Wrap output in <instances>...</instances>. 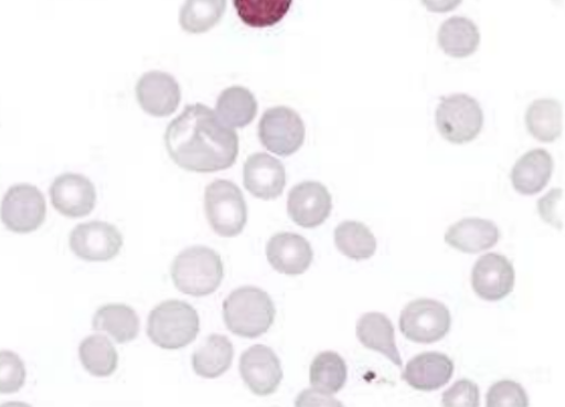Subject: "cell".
Here are the masks:
<instances>
[{"label":"cell","mask_w":565,"mask_h":407,"mask_svg":"<svg viewBox=\"0 0 565 407\" xmlns=\"http://www.w3.org/2000/svg\"><path fill=\"white\" fill-rule=\"evenodd\" d=\"M239 373L244 384L258 397L271 396L282 379V368L277 354L264 345H255L242 353Z\"/></svg>","instance_id":"8fae6325"},{"label":"cell","mask_w":565,"mask_h":407,"mask_svg":"<svg viewBox=\"0 0 565 407\" xmlns=\"http://www.w3.org/2000/svg\"><path fill=\"white\" fill-rule=\"evenodd\" d=\"M124 237L117 227L106 222L76 225L70 237V247L85 261H109L118 256Z\"/></svg>","instance_id":"30bf717a"},{"label":"cell","mask_w":565,"mask_h":407,"mask_svg":"<svg viewBox=\"0 0 565 407\" xmlns=\"http://www.w3.org/2000/svg\"><path fill=\"white\" fill-rule=\"evenodd\" d=\"M530 133L544 143L555 142L563 131V109L556 99H537L525 113Z\"/></svg>","instance_id":"484cf974"},{"label":"cell","mask_w":565,"mask_h":407,"mask_svg":"<svg viewBox=\"0 0 565 407\" xmlns=\"http://www.w3.org/2000/svg\"><path fill=\"white\" fill-rule=\"evenodd\" d=\"M305 136L306 129L301 117L288 107L266 110L259 124L262 144L282 158L299 151L305 142Z\"/></svg>","instance_id":"9c48e42d"},{"label":"cell","mask_w":565,"mask_h":407,"mask_svg":"<svg viewBox=\"0 0 565 407\" xmlns=\"http://www.w3.org/2000/svg\"><path fill=\"white\" fill-rule=\"evenodd\" d=\"M223 315L231 333L256 339L274 325L276 308L266 291L247 286L231 292L223 303Z\"/></svg>","instance_id":"7a4b0ae2"},{"label":"cell","mask_w":565,"mask_h":407,"mask_svg":"<svg viewBox=\"0 0 565 407\" xmlns=\"http://www.w3.org/2000/svg\"><path fill=\"white\" fill-rule=\"evenodd\" d=\"M50 199L58 213L75 219L94 211L97 194L94 183L85 175L64 173L51 185Z\"/></svg>","instance_id":"4fadbf2b"},{"label":"cell","mask_w":565,"mask_h":407,"mask_svg":"<svg viewBox=\"0 0 565 407\" xmlns=\"http://www.w3.org/2000/svg\"><path fill=\"white\" fill-rule=\"evenodd\" d=\"M332 211V199L326 185L303 182L295 185L288 196L290 219L305 228H315L327 222Z\"/></svg>","instance_id":"5bb4252c"},{"label":"cell","mask_w":565,"mask_h":407,"mask_svg":"<svg viewBox=\"0 0 565 407\" xmlns=\"http://www.w3.org/2000/svg\"><path fill=\"white\" fill-rule=\"evenodd\" d=\"M235 350L233 342L221 334H212L192 354V367L203 378L214 379L224 375L233 365Z\"/></svg>","instance_id":"7402d4cb"},{"label":"cell","mask_w":565,"mask_h":407,"mask_svg":"<svg viewBox=\"0 0 565 407\" xmlns=\"http://www.w3.org/2000/svg\"><path fill=\"white\" fill-rule=\"evenodd\" d=\"M438 42L446 55L455 58H466L477 53L481 35L478 25L471 20L455 17L443 23Z\"/></svg>","instance_id":"cb8c5ba5"},{"label":"cell","mask_w":565,"mask_h":407,"mask_svg":"<svg viewBox=\"0 0 565 407\" xmlns=\"http://www.w3.org/2000/svg\"><path fill=\"white\" fill-rule=\"evenodd\" d=\"M515 281V269L502 254H486L473 265L471 285L482 300L494 302L505 299Z\"/></svg>","instance_id":"7c38bea8"},{"label":"cell","mask_w":565,"mask_h":407,"mask_svg":"<svg viewBox=\"0 0 565 407\" xmlns=\"http://www.w3.org/2000/svg\"><path fill=\"white\" fill-rule=\"evenodd\" d=\"M243 182L253 196L264 201L276 200L285 192L286 169L278 159L256 152L244 163Z\"/></svg>","instance_id":"2e32d148"},{"label":"cell","mask_w":565,"mask_h":407,"mask_svg":"<svg viewBox=\"0 0 565 407\" xmlns=\"http://www.w3.org/2000/svg\"><path fill=\"white\" fill-rule=\"evenodd\" d=\"M563 192L561 189L552 190L545 197L539 201V212L542 218L551 225L562 227L561 203Z\"/></svg>","instance_id":"e575fe53"},{"label":"cell","mask_w":565,"mask_h":407,"mask_svg":"<svg viewBox=\"0 0 565 407\" xmlns=\"http://www.w3.org/2000/svg\"><path fill=\"white\" fill-rule=\"evenodd\" d=\"M500 238L498 226L480 218H468L448 228L445 240L448 246L468 254L492 249Z\"/></svg>","instance_id":"ffe728a7"},{"label":"cell","mask_w":565,"mask_h":407,"mask_svg":"<svg viewBox=\"0 0 565 407\" xmlns=\"http://www.w3.org/2000/svg\"><path fill=\"white\" fill-rule=\"evenodd\" d=\"M79 358L85 371L96 377H109L117 372L119 354L108 338L92 335L79 346Z\"/></svg>","instance_id":"4316f807"},{"label":"cell","mask_w":565,"mask_h":407,"mask_svg":"<svg viewBox=\"0 0 565 407\" xmlns=\"http://www.w3.org/2000/svg\"><path fill=\"white\" fill-rule=\"evenodd\" d=\"M46 218V201L41 190L31 184L11 186L2 201V222L8 231L30 234Z\"/></svg>","instance_id":"ba28073f"},{"label":"cell","mask_w":565,"mask_h":407,"mask_svg":"<svg viewBox=\"0 0 565 407\" xmlns=\"http://www.w3.org/2000/svg\"><path fill=\"white\" fill-rule=\"evenodd\" d=\"M171 275L175 288L190 297H209L221 287L224 265L215 250L194 246L186 248L174 259Z\"/></svg>","instance_id":"3957f363"},{"label":"cell","mask_w":565,"mask_h":407,"mask_svg":"<svg viewBox=\"0 0 565 407\" xmlns=\"http://www.w3.org/2000/svg\"><path fill=\"white\" fill-rule=\"evenodd\" d=\"M199 333V313L188 302L167 300L150 312L147 334L160 349H184L196 340Z\"/></svg>","instance_id":"277c9868"},{"label":"cell","mask_w":565,"mask_h":407,"mask_svg":"<svg viewBox=\"0 0 565 407\" xmlns=\"http://www.w3.org/2000/svg\"><path fill=\"white\" fill-rule=\"evenodd\" d=\"M292 0H234L237 15L253 29L274 28L286 18Z\"/></svg>","instance_id":"f546056e"},{"label":"cell","mask_w":565,"mask_h":407,"mask_svg":"<svg viewBox=\"0 0 565 407\" xmlns=\"http://www.w3.org/2000/svg\"><path fill=\"white\" fill-rule=\"evenodd\" d=\"M0 362H2L0 392L4 394L19 392L25 383V368L22 360L14 352L2 351Z\"/></svg>","instance_id":"d6a6232c"},{"label":"cell","mask_w":565,"mask_h":407,"mask_svg":"<svg viewBox=\"0 0 565 407\" xmlns=\"http://www.w3.org/2000/svg\"><path fill=\"white\" fill-rule=\"evenodd\" d=\"M435 122L446 141L466 144L480 135L483 111L477 99L457 94L441 99L436 108Z\"/></svg>","instance_id":"8992f818"},{"label":"cell","mask_w":565,"mask_h":407,"mask_svg":"<svg viewBox=\"0 0 565 407\" xmlns=\"http://www.w3.org/2000/svg\"><path fill=\"white\" fill-rule=\"evenodd\" d=\"M226 0H186L179 15L182 29L190 34L211 31L225 14Z\"/></svg>","instance_id":"4dcf8cb0"},{"label":"cell","mask_w":565,"mask_h":407,"mask_svg":"<svg viewBox=\"0 0 565 407\" xmlns=\"http://www.w3.org/2000/svg\"><path fill=\"white\" fill-rule=\"evenodd\" d=\"M347 364L337 352L319 353L310 367V383L313 389L332 396L339 393L347 383Z\"/></svg>","instance_id":"83f0119b"},{"label":"cell","mask_w":565,"mask_h":407,"mask_svg":"<svg viewBox=\"0 0 565 407\" xmlns=\"http://www.w3.org/2000/svg\"><path fill=\"white\" fill-rule=\"evenodd\" d=\"M443 405L448 407L480 406V389L470 379H460L443 394Z\"/></svg>","instance_id":"836d02e7"},{"label":"cell","mask_w":565,"mask_h":407,"mask_svg":"<svg viewBox=\"0 0 565 407\" xmlns=\"http://www.w3.org/2000/svg\"><path fill=\"white\" fill-rule=\"evenodd\" d=\"M486 405L502 406H530L529 394L515 381L504 379L494 384L486 396Z\"/></svg>","instance_id":"1f68e13d"},{"label":"cell","mask_w":565,"mask_h":407,"mask_svg":"<svg viewBox=\"0 0 565 407\" xmlns=\"http://www.w3.org/2000/svg\"><path fill=\"white\" fill-rule=\"evenodd\" d=\"M139 317L124 303H109L94 315L93 328L96 332L107 333L115 342L127 343L139 334Z\"/></svg>","instance_id":"603a6c76"},{"label":"cell","mask_w":565,"mask_h":407,"mask_svg":"<svg viewBox=\"0 0 565 407\" xmlns=\"http://www.w3.org/2000/svg\"><path fill=\"white\" fill-rule=\"evenodd\" d=\"M204 210L213 232L222 237H236L247 225V203L233 182L217 180L211 183L205 189Z\"/></svg>","instance_id":"5b68a950"},{"label":"cell","mask_w":565,"mask_h":407,"mask_svg":"<svg viewBox=\"0 0 565 407\" xmlns=\"http://www.w3.org/2000/svg\"><path fill=\"white\" fill-rule=\"evenodd\" d=\"M356 336L369 350L382 353L396 366H403L402 355L396 347L395 330L390 318L380 312H370L356 323Z\"/></svg>","instance_id":"44dd1931"},{"label":"cell","mask_w":565,"mask_h":407,"mask_svg":"<svg viewBox=\"0 0 565 407\" xmlns=\"http://www.w3.org/2000/svg\"><path fill=\"white\" fill-rule=\"evenodd\" d=\"M258 113V101L246 87L226 88L216 101V114L231 129L246 127Z\"/></svg>","instance_id":"d4e9b609"},{"label":"cell","mask_w":565,"mask_h":407,"mask_svg":"<svg viewBox=\"0 0 565 407\" xmlns=\"http://www.w3.org/2000/svg\"><path fill=\"white\" fill-rule=\"evenodd\" d=\"M335 244L343 256L355 261L374 257L377 249L376 237L370 228L363 223L351 221L337 227Z\"/></svg>","instance_id":"f1b7e54d"},{"label":"cell","mask_w":565,"mask_h":407,"mask_svg":"<svg viewBox=\"0 0 565 407\" xmlns=\"http://www.w3.org/2000/svg\"><path fill=\"white\" fill-rule=\"evenodd\" d=\"M452 318L440 301L418 299L406 304L399 318L402 334L409 341L430 345L445 339Z\"/></svg>","instance_id":"52a82bcc"},{"label":"cell","mask_w":565,"mask_h":407,"mask_svg":"<svg viewBox=\"0 0 565 407\" xmlns=\"http://www.w3.org/2000/svg\"><path fill=\"white\" fill-rule=\"evenodd\" d=\"M455 373V363L446 354L426 352L411 360L403 373L405 383L414 389L433 392L445 387Z\"/></svg>","instance_id":"ac0fdd59"},{"label":"cell","mask_w":565,"mask_h":407,"mask_svg":"<svg viewBox=\"0 0 565 407\" xmlns=\"http://www.w3.org/2000/svg\"><path fill=\"white\" fill-rule=\"evenodd\" d=\"M138 104L151 117H170L181 104L182 92L172 75L163 72H149L136 86Z\"/></svg>","instance_id":"9a60e30c"},{"label":"cell","mask_w":565,"mask_h":407,"mask_svg":"<svg viewBox=\"0 0 565 407\" xmlns=\"http://www.w3.org/2000/svg\"><path fill=\"white\" fill-rule=\"evenodd\" d=\"M461 2L463 0H422L424 7L431 12H439V14L457 9Z\"/></svg>","instance_id":"d590c367"},{"label":"cell","mask_w":565,"mask_h":407,"mask_svg":"<svg viewBox=\"0 0 565 407\" xmlns=\"http://www.w3.org/2000/svg\"><path fill=\"white\" fill-rule=\"evenodd\" d=\"M554 173V159L545 149H534L524 154L511 171V182L521 195L542 193Z\"/></svg>","instance_id":"d6986e66"},{"label":"cell","mask_w":565,"mask_h":407,"mask_svg":"<svg viewBox=\"0 0 565 407\" xmlns=\"http://www.w3.org/2000/svg\"><path fill=\"white\" fill-rule=\"evenodd\" d=\"M266 257L277 272L299 276L310 269L313 249L301 235L280 233L268 240Z\"/></svg>","instance_id":"e0dca14e"},{"label":"cell","mask_w":565,"mask_h":407,"mask_svg":"<svg viewBox=\"0 0 565 407\" xmlns=\"http://www.w3.org/2000/svg\"><path fill=\"white\" fill-rule=\"evenodd\" d=\"M164 143L179 168L196 173L233 168L239 151L238 135L201 104L188 106L167 127Z\"/></svg>","instance_id":"6da1fadb"}]
</instances>
